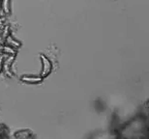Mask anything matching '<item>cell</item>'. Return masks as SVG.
Returning <instances> with one entry per match:
<instances>
[{"label":"cell","mask_w":149,"mask_h":139,"mask_svg":"<svg viewBox=\"0 0 149 139\" xmlns=\"http://www.w3.org/2000/svg\"><path fill=\"white\" fill-rule=\"evenodd\" d=\"M41 58L43 60V64H44V71H43V76H46L47 75H49V73L50 72V63L47 59L45 57L44 55H41Z\"/></svg>","instance_id":"1"},{"label":"cell","mask_w":149,"mask_h":139,"mask_svg":"<svg viewBox=\"0 0 149 139\" xmlns=\"http://www.w3.org/2000/svg\"><path fill=\"white\" fill-rule=\"evenodd\" d=\"M10 1L11 0H2V8L6 15L10 14Z\"/></svg>","instance_id":"2"},{"label":"cell","mask_w":149,"mask_h":139,"mask_svg":"<svg viewBox=\"0 0 149 139\" xmlns=\"http://www.w3.org/2000/svg\"><path fill=\"white\" fill-rule=\"evenodd\" d=\"M23 80H26V81H29V82H38V81H40V79H32V78H28V77H26V78H23Z\"/></svg>","instance_id":"4"},{"label":"cell","mask_w":149,"mask_h":139,"mask_svg":"<svg viewBox=\"0 0 149 139\" xmlns=\"http://www.w3.org/2000/svg\"><path fill=\"white\" fill-rule=\"evenodd\" d=\"M5 50H7L8 52H14V50L11 48V47H8V46H5V47H3Z\"/></svg>","instance_id":"5"},{"label":"cell","mask_w":149,"mask_h":139,"mask_svg":"<svg viewBox=\"0 0 149 139\" xmlns=\"http://www.w3.org/2000/svg\"><path fill=\"white\" fill-rule=\"evenodd\" d=\"M7 39H8V43H9V44H11L12 46H20L17 42H15V41L13 40V38H12V37L9 36V37L7 38Z\"/></svg>","instance_id":"3"}]
</instances>
